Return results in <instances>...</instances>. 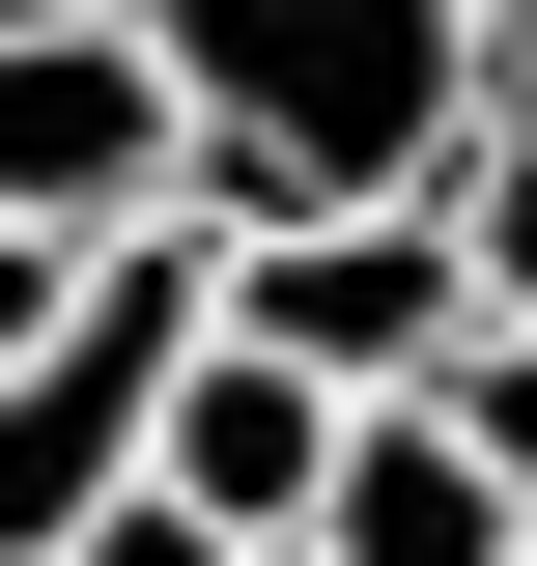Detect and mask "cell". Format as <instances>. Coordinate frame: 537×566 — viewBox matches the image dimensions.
I'll list each match as a JSON object with an SVG mask.
<instances>
[{
    "label": "cell",
    "mask_w": 537,
    "mask_h": 566,
    "mask_svg": "<svg viewBox=\"0 0 537 566\" xmlns=\"http://www.w3.org/2000/svg\"><path fill=\"white\" fill-rule=\"evenodd\" d=\"M29 566H227V538H199V510H170V482H85V510H57V538H29Z\"/></svg>",
    "instance_id": "obj_8"
},
{
    "label": "cell",
    "mask_w": 537,
    "mask_h": 566,
    "mask_svg": "<svg viewBox=\"0 0 537 566\" xmlns=\"http://www.w3.org/2000/svg\"><path fill=\"white\" fill-rule=\"evenodd\" d=\"M29 340H57V227H0V368H29Z\"/></svg>",
    "instance_id": "obj_9"
},
{
    "label": "cell",
    "mask_w": 537,
    "mask_h": 566,
    "mask_svg": "<svg viewBox=\"0 0 537 566\" xmlns=\"http://www.w3.org/2000/svg\"><path fill=\"white\" fill-rule=\"evenodd\" d=\"M141 199H199V114H170V57H141V0H29L0 29V227H141Z\"/></svg>",
    "instance_id": "obj_3"
},
{
    "label": "cell",
    "mask_w": 537,
    "mask_h": 566,
    "mask_svg": "<svg viewBox=\"0 0 537 566\" xmlns=\"http://www.w3.org/2000/svg\"><path fill=\"white\" fill-rule=\"evenodd\" d=\"M312 566H509V453H481L453 397H339V482L283 510Z\"/></svg>",
    "instance_id": "obj_5"
},
{
    "label": "cell",
    "mask_w": 537,
    "mask_h": 566,
    "mask_svg": "<svg viewBox=\"0 0 537 566\" xmlns=\"http://www.w3.org/2000/svg\"><path fill=\"white\" fill-rule=\"evenodd\" d=\"M453 312H481V227H453V170H368V199H255V227H227V340L339 368V397H397Z\"/></svg>",
    "instance_id": "obj_2"
},
{
    "label": "cell",
    "mask_w": 537,
    "mask_h": 566,
    "mask_svg": "<svg viewBox=\"0 0 537 566\" xmlns=\"http://www.w3.org/2000/svg\"><path fill=\"white\" fill-rule=\"evenodd\" d=\"M453 227H481V312H537V57H481V142H453Z\"/></svg>",
    "instance_id": "obj_6"
},
{
    "label": "cell",
    "mask_w": 537,
    "mask_h": 566,
    "mask_svg": "<svg viewBox=\"0 0 537 566\" xmlns=\"http://www.w3.org/2000/svg\"><path fill=\"white\" fill-rule=\"evenodd\" d=\"M397 397H453V424H481V453H509V482H537V312H453V340H424V368H397Z\"/></svg>",
    "instance_id": "obj_7"
},
{
    "label": "cell",
    "mask_w": 537,
    "mask_h": 566,
    "mask_svg": "<svg viewBox=\"0 0 537 566\" xmlns=\"http://www.w3.org/2000/svg\"><path fill=\"white\" fill-rule=\"evenodd\" d=\"M0 29H29V0H0Z\"/></svg>",
    "instance_id": "obj_13"
},
{
    "label": "cell",
    "mask_w": 537,
    "mask_h": 566,
    "mask_svg": "<svg viewBox=\"0 0 537 566\" xmlns=\"http://www.w3.org/2000/svg\"><path fill=\"white\" fill-rule=\"evenodd\" d=\"M141 482L199 510V538H283V510L339 482V368H283V340H170V397H141Z\"/></svg>",
    "instance_id": "obj_4"
},
{
    "label": "cell",
    "mask_w": 537,
    "mask_h": 566,
    "mask_svg": "<svg viewBox=\"0 0 537 566\" xmlns=\"http://www.w3.org/2000/svg\"><path fill=\"white\" fill-rule=\"evenodd\" d=\"M509 566H537V482H509Z\"/></svg>",
    "instance_id": "obj_12"
},
{
    "label": "cell",
    "mask_w": 537,
    "mask_h": 566,
    "mask_svg": "<svg viewBox=\"0 0 537 566\" xmlns=\"http://www.w3.org/2000/svg\"><path fill=\"white\" fill-rule=\"evenodd\" d=\"M141 57H170V114H199V199L227 227L481 142V29L453 0H141Z\"/></svg>",
    "instance_id": "obj_1"
},
{
    "label": "cell",
    "mask_w": 537,
    "mask_h": 566,
    "mask_svg": "<svg viewBox=\"0 0 537 566\" xmlns=\"http://www.w3.org/2000/svg\"><path fill=\"white\" fill-rule=\"evenodd\" d=\"M227 566H312V538H227Z\"/></svg>",
    "instance_id": "obj_11"
},
{
    "label": "cell",
    "mask_w": 537,
    "mask_h": 566,
    "mask_svg": "<svg viewBox=\"0 0 537 566\" xmlns=\"http://www.w3.org/2000/svg\"><path fill=\"white\" fill-rule=\"evenodd\" d=\"M453 29H481V57H537V0H453Z\"/></svg>",
    "instance_id": "obj_10"
}]
</instances>
